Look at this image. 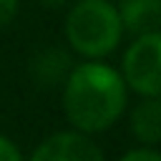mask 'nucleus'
<instances>
[{
    "instance_id": "2",
    "label": "nucleus",
    "mask_w": 161,
    "mask_h": 161,
    "mask_svg": "<svg viewBox=\"0 0 161 161\" xmlns=\"http://www.w3.org/2000/svg\"><path fill=\"white\" fill-rule=\"evenodd\" d=\"M123 38L118 8L111 0H75L65 15V40L86 60L108 58Z\"/></svg>"
},
{
    "instance_id": "9",
    "label": "nucleus",
    "mask_w": 161,
    "mask_h": 161,
    "mask_svg": "<svg viewBox=\"0 0 161 161\" xmlns=\"http://www.w3.org/2000/svg\"><path fill=\"white\" fill-rule=\"evenodd\" d=\"M0 161H25L18 143L13 138H8L5 133H0Z\"/></svg>"
},
{
    "instance_id": "4",
    "label": "nucleus",
    "mask_w": 161,
    "mask_h": 161,
    "mask_svg": "<svg viewBox=\"0 0 161 161\" xmlns=\"http://www.w3.org/2000/svg\"><path fill=\"white\" fill-rule=\"evenodd\" d=\"M25 161H106L96 141L80 131H58L40 141Z\"/></svg>"
},
{
    "instance_id": "3",
    "label": "nucleus",
    "mask_w": 161,
    "mask_h": 161,
    "mask_svg": "<svg viewBox=\"0 0 161 161\" xmlns=\"http://www.w3.org/2000/svg\"><path fill=\"white\" fill-rule=\"evenodd\" d=\"M121 75L128 91L148 98H161V30L133 38V43L123 53Z\"/></svg>"
},
{
    "instance_id": "8",
    "label": "nucleus",
    "mask_w": 161,
    "mask_h": 161,
    "mask_svg": "<svg viewBox=\"0 0 161 161\" xmlns=\"http://www.w3.org/2000/svg\"><path fill=\"white\" fill-rule=\"evenodd\" d=\"M118 161H161V151H156L153 146H136L126 151Z\"/></svg>"
},
{
    "instance_id": "6",
    "label": "nucleus",
    "mask_w": 161,
    "mask_h": 161,
    "mask_svg": "<svg viewBox=\"0 0 161 161\" xmlns=\"http://www.w3.org/2000/svg\"><path fill=\"white\" fill-rule=\"evenodd\" d=\"M128 126L141 146L161 143V98L141 96V101L128 113Z\"/></svg>"
},
{
    "instance_id": "5",
    "label": "nucleus",
    "mask_w": 161,
    "mask_h": 161,
    "mask_svg": "<svg viewBox=\"0 0 161 161\" xmlns=\"http://www.w3.org/2000/svg\"><path fill=\"white\" fill-rule=\"evenodd\" d=\"M116 8L123 33L133 38L161 30V0H121Z\"/></svg>"
},
{
    "instance_id": "1",
    "label": "nucleus",
    "mask_w": 161,
    "mask_h": 161,
    "mask_svg": "<svg viewBox=\"0 0 161 161\" xmlns=\"http://www.w3.org/2000/svg\"><path fill=\"white\" fill-rule=\"evenodd\" d=\"M128 86L113 65L103 60H86L68 70L63 86V111L68 123L96 136L108 131L126 111Z\"/></svg>"
},
{
    "instance_id": "11",
    "label": "nucleus",
    "mask_w": 161,
    "mask_h": 161,
    "mask_svg": "<svg viewBox=\"0 0 161 161\" xmlns=\"http://www.w3.org/2000/svg\"><path fill=\"white\" fill-rule=\"evenodd\" d=\"M43 5H48V8H60V5H65L68 0H40Z\"/></svg>"
},
{
    "instance_id": "10",
    "label": "nucleus",
    "mask_w": 161,
    "mask_h": 161,
    "mask_svg": "<svg viewBox=\"0 0 161 161\" xmlns=\"http://www.w3.org/2000/svg\"><path fill=\"white\" fill-rule=\"evenodd\" d=\"M18 8H20V0H0V28L10 25L15 20Z\"/></svg>"
},
{
    "instance_id": "7",
    "label": "nucleus",
    "mask_w": 161,
    "mask_h": 161,
    "mask_svg": "<svg viewBox=\"0 0 161 161\" xmlns=\"http://www.w3.org/2000/svg\"><path fill=\"white\" fill-rule=\"evenodd\" d=\"M38 60H40V80H45V83L58 80V78L63 75V73H58V68L68 65V63H65V58L55 53V48H48L45 53H40V55H38Z\"/></svg>"
}]
</instances>
